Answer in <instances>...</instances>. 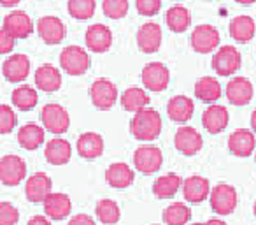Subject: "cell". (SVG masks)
Instances as JSON below:
<instances>
[{
	"mask_svg": "<svg viewBox=\"0 0 256 225\" xmlns=\"http://www.w3.org/2000/svg\"><path fill=\"white\" fill-rule=\"evenodd\" d=\"M60 65L67 74L82 76L92 65L90 55L81 46H67L60 53Z\"/></svg>",
	"mask_w": 256,
	"mask_h": 225,
	"instance_id": "3957f363",
	"label": "cell"
},
{
	"mask_svg": "<svg viewBox=\"0 0 256 225\" xmlns=\"http://www.w3.org/2000/svg\"><path fill=\"white\" fill-rule=\"evenodd\" d=\"M37 32L39 37L46 44H58L65 39V25L60 18L56 16H42V18L37 22Z\"/></svg>",
	"mask_w": 256,
	"mask_h": 225,
	"instance_id": "e0dca14e",
	"label": "cell"
},
{
	"mask_svg": "<svg viewBox=\"0 0 256 225\" xmlns=\"http://www.w3.org/2000/svg\"><path fill=\"white\" fill-rule=\"evenodd\" d=\"M130 132L139 141H154L162 132V116L153 107H144L130 122Z\"/></svg>",
	"mask_w": 256,
	"mask_h": 225,
	"instance_id": "6da1fadb",
	"label": "cell"
},
{
	"mask_svg": "<svg viewBox=\"0 0 256 225\" xmlns=\"http://www.w3.org/2000/svg\"><path fill=\"white\" fill-rule=\"evenodd\" d=\"M252 85L248 78H234L230 83L226 85V99L230 100V104L234 106H246V104L251 102L252 99Z\"/></svg>",
	"mask_w": 256,
	"mask_h": 225,
	"instance_id": "603a6c76",
	"label": "cell"
},
{
	"mask_svg": "<svg viewBox=\"0 0 256 225\" xmlns=\"http://www.w3.org/2000/svg\"><path fill=\"white\" fill-rule=\"evenodd\" d=\"M44 213L50 220H65L72 211V200L67 193L51 192L44 199Z\"/></svg>",
	"mask_w": 256,
	"mask_h": 225,
	"instance_id": "2e32d148",
	"label": "cell"
},
{
	"mask_svg": "<svg viewBox=\"0 0 256 225\" xmlns=\"http://www.w3.org/2000/svg\"><path fill=\"white\" fill-rule=\"evenodd\" d=\"M153 225H160V223H153Z\"/></svg>",
	"mask_w": 256,
	"mask_h": 225,
	"instance_id": "816d5d0a",
	"label": "cell"
},
{
	"mask_svg": "<svg viewBox=\"0 0 256 225\" xmlns=\"http://www.w3.org/2000/svg\"><path fill=\"white\" fill-rule=\"evenodd\" d=\"M37 92L32 88V86H18V88L12 92V104L18 107L20 111H30L37 106Z\"/></svg>",
	"mask_w": 256,
	"mask_h": 225,
	"instance_id": "d590c367",
	"label": "cell"
},
{
	"mask_svg": "<svg viewBox=\"0 0 256 225\" xmlns=\"http://www.w3.org/2000/svg\"><path fill=\"white\" fill-rule=\"evenodd\" d=\"M2 74L9 83H22L30 74V60L26 55H12L2 65Z\"/></svg>",
	"mask_w": 256,
	"mask_h": 225,
	"instance_id": "ac0fdd59",
	"label": "cell"
},
{
	"mask_svg": "<svg viewBox=\"0 0 256 225\" xmlns=\"http://www.w3.org/2000/svg\"><path fill=\"white\" fill-rule=\"evenodd\" d=\"M86 46L93 53H106L109 51L110 44H112V32L109 27L102 25V23H95L92 25L84 34Z\"/></svg>",
	"mask_w": 256,
	"mask_h": 225,
	"instance_id": "5bb4252c",
	"label": "cell"
},
{
	"mask_svg": "<svg viewBox=\"0 0 256 225\" xmlns=\"http://www.w3.org/2000/svg\"><path fill=\"white\" fill-rule=\"evenodd\" d=\"M204 225H226V221L220 220V218H210V220H207Z\"/></svg>",
	"mask_w": 256,
	"mask_h": 225,
	"instance_id": "bcb514c9",
	"label": "cell"
},
{
	"mask_svg": "<svg viewBox=\"0 0 256 225\" xmlns=\"http://www.w3.org/2000/svg\"><path fill=\"white\" fill-rule=\"evenodd\" d=\"M209 200H210V207L216 211L221 216H226L232 214L237 207V190L234 188L228 183H220L214 188H210L209 193Z\"/></svg>",
	"mask_w": 256,
	"mask_h": 225,
	"instance_id": "7a4b0ae2",
	"label": "cell"
},
{
	"mask_svg": "<svg viewBox=\"0 0 256 225\" xmlns=\"http://www.w3.org/2000/svg\"><path fill=\"white\" fill-rule=\"evenodd\" d=\"M195 97L202 102H216L221 97V85L212 76H204L195 83Z\"/></svg>",
	"mask_w": 256,
	"mask_h": 225,
	"instance_id": "1f68e13d",
	"label": "cell"
},
{
	"mask_svg": "<svg viewBox=\"0 0 256 225\" xmlns=\"http://www.w3.org/2000/svg\"><path fill=\"white\" fill-rule=\"evenodd\" d=\"M2 29L12 39H26L34 32V23L25 11H12L4 18V27Z\"/></svg>",
	"mask_w": 256,
	"mask_h": 225,
	"instance_id": "8fae6325",
	"label": "cell"
},
{
	"mask_svg": "<svg viewBox=\"0 0 256 225\" xmlns=\"http://www.w3.org/2000/svg\"><path fill=\"white\" fill-rule=\"evenodd\" d=\"M137 13L142 16H154L160 13L162 0H136Z\"/></svg>",
	"mask_w": 256,
	"mask_h": 225,
	"instance_id": "60d3db41",
	"label": "cell"
},
{
	"mask_svg": "<svg viewBox=\"0 0 256 225\" xmlns=\"http://www.w3.org/2000/svg\"><path fill=\"white\" fill-rule=\"evenodd\" d=\"M228 32H230L232 39L237 41V43H249V41L254 37L256 32V25L254 20L251 16H235L230 22V27H228Z\"/></svg>",
	"mask_w": 256,
	"mask_h": 225,
	"instance_id": "83f0119b",
	"label": "cell"
},
{
	"mask_svg": "<svg viewBox=\"0 0 256 225\" xmlns=\"http://www.w3.org/2000/svg\"><path fill=\"white\" fill-rule=\"evenodd\" d=\"M51 192H53V181L46 172H36L26 179L25 195L30 202H44V199Z\"/></svg>",
	"mask_w": 256,
	"mask_h": 225,
	"instance_id": "4fadbf2b",
	"label": "cell"
},
{
	"mask_svg": "<svg viewBox=\"0 0 256 225\" xmlns=\"http://www.w3.org/2000/svg\"><path fill=\"white\" fill-rule=\"evenodd\" d=\"M256 148V137L251 130L248 129H237L228 137V150L235 157H249Z\"/></svg>",
	"mask_w": 256,
	"mask_h": 225,
	"instance_id": "ffe728a7",
	"label": "cell"
},
{
	"mask_svg": "<svg viewBox=\"0 0 256 225\" xmlns=\"http://www.w3.org/2000/svg\"><path fill=\"white\" fill-rule=\"evenodd\" d=\"M14 39L6 32L4 29H0V55H8L14 50Z\"/></svg>",
	"mask_w": 256,
	"mask_h": 225,
	"instance_id": "b9f144b4",
	"label": "cell"
},
{
	"mask_svg": "<svg viewBox=\"0 0 256 225\" xmlns=\"http://www.w3.org/2000/svg\"><path fill=\"white\" fill-rule=\"evenodd\" d=\"M95 213H96V218H98L102 223H107V225L118 223L121 218L120 206H118V202H114L112 199H100L98 202H96Z\"/></svg>",
	"mask_w": 256,
	"mask_h": 225,
	"instance_id": "e575fe53",
	"label": "cell"
},
{
	"mask_svg": "<svg viewBox=\"0 0 256 225\" xmlns=\"http://www.w3.org/2000/svg\"><path fill=\"white\" fill-rule=\"evenodd\" d=\"M42 127L51 134H65L70 125V116L60 104H46L40 111Z\"/></svg>",
	"mask_w": 256,
	"mask_h": 225,
	"instance_id": "277c9868",
	"label": "cell"
},
{
	"mask_svg": "<svg viewBox=\"0 0 256 225\" xmlns=\"http://www.w3.org/2000/svg\"><path fill=\"white\" fill-rule=\"evenodd\" d=\"M212 69L218 72L220 76H232L240 69L242 64V57L238 53V50L235 46H221L216 51V55L212 57Z\"/></svg>",
	"mask_w": 256,
	"mask_h": 225,
	"instance_id": "ba28073f",
	"label": "cell"
},
{
	"mask_svg": "<svg viewBox=\"0 0 256 225\" xmlns=\"http://www.w3.org/2000/svg\"><path fill=\"white\" fill-rule=\"evenodd\" d=\"M78 153L86 160L98 158L104 153V137L96 132H84L78 139Z\"/></svg>",
	"mask_w": 256,
	"mask_h": 225,
	"instance_id": "4316f807",
	"label": "cell"
},
{
	"mask_svg": "<svg viewBox=\"0 0 256 225\" xmlns=\"http://www.w3.org/2000/svg\"><path fill=\"white\" fill-rule=\"evenodd\" d=\"M251 127H252V134H256V109L252 111L251 115Z\"/></svg>",
	"mask_w": 256,
	"mask_h": 225,
	"instance_id": "7dc6e473",
	"label": "cell"
},
{
	"mask_svg": "<svg viewBox=\"0 0 256 225\" xmlns=\"http://www.w3.org/2000/svg\"><path fill=\"white\" fill-rule=\"evenodd\" d=\"M182 186V179L179 174L174 172H167V174L160 176L156 181L153 183V193L158 199H170L178 193V190Z\"/></svg>",
	"mask_w": 256,
	"mask_h": 225,
	"instance_id": "f1b7e54d",
	"label": "cell"
},
{
	"mask_svg": "<svg viewBox=\"0 0 256 225\" xmlns=\"http://www.w3.org/2000/svg\"><path fill=\"white\" fill-rule=\"evenodd\" d=\"M20 220V211L8 200L0 202V225H16Z\"/></svg>",
	"mask_w": 256,
	"mask_h": 225,
	"instance_id": "ab89813d",
	"label": "cell"
},
{
	"mask_svg": "<svg viewBox=\"0 0 256 225\" xmlns=\"http://www.w3.org/2000/svg\"><path fill=\"white\" fill-rule=\"evenodd\" d=\"M95 0H68V15L76 20H90L95 15Z\"/></svg>",
	"mask_w": 256,
	"mask_h": 225,
	"instance_id": "8d00e7d4",
	"label": "cell"
},
{
	"mask_svg": "<svg viewBox=\"0 0 256 225\" xmlns=\"http://www.w3.org/2000/svg\"><path fill=\"white\" fill-rule=\"evenodd\" d=\"M36 85L39 90L48 93H53L60 90L62 86V74L54 65L44 64L36 71Z\"/></svg>",
	"mask_w": 256,
	"mask_h": 225,
	"instance_id": "484cf974",
	"label": "cell"
},
{
	"mask_svg": "<svg viewBox=\"0 0 256 225\" xmlns=\"http://www.w3.org/2000/svg\"><path fill=\"white\" fill-rule=\"evenodd\" d=\"M16 4H20V0H0V6L4 8H14Z\"/></svg>",
	"mask_w": 256,
	"mask_h": 225,
	"instance_id": "f6af8a7d",
	"label": "cell"
},
{
	"mask_svg": "<svg viewBox=\"0 0 256 225\" xmlns=\"http://www.w3.org/2000/svg\"><path fill=\"white\" fill-rule=\"evenodd\" d=\"M162 164H164V155L154 144H142L134 153V165L142 174H153L162 167Z\"/></svg>",
	"mask_w": 256,
	"mask_h": 225,
	"instance_id": "8992f818",
	"label": "cell"
},
{
	"mask_svg": "<svg viewBox=\"0 0 256 225\" xmlns=\"http://www.w3.org/2000/svg\"><path fill=\"white\" fill-rule=\"evenodd\" d=\"M174 144L179 153L186 155V157H193L202 150L204 139L198 130L193 127H179L174 137Z\"/></svg>",
	"mask_w": 256,
	"mask_h": 225,
	"instance_id": "30bf717a",
	"label": "cell"
},
{
	"mask_svg": "<svg viewBox=\"0 0 256 225\" xmlns=\"http://www.w3.org/2000/svg\"><path fill=\"white\" fill-rule=\"evenodd\" d=\"M28 225H51V220L42 214H36L28 220Z\"/></svg>",
	"mask_w": 256,
	"mask_h": 225,
	"instance_id": "ee69618b",
	"label": "cell"
},
{
	"mask_svg": "<svg viewBox=\"0 0 256 225\" xmlns=\"http://www.w3.org/2000/svg\"><path fill=\"white\" fill-rule=\"evenodd\" d=\"M165 22H167L168 29L176 34H181L188 30L192 25V13L184 8V6H172L165 15Z\"/></svg>",
	"mask_w": 256,
	"mask_h": 225,
	"instance_id": "d6a6232c",
	"label": "cell"
},
{
	"mask_svg": "<svg viewBox=\"0 0 256 225\" xmlns=\"http://www.w3.org/2000/svg\"><path fill=\"white\" fill-rule=\"evenodd\" d=\"M44 157L51 165H65L68 164L72 157V146L68 141L62 139V137H54V139L48 141L46 150H44Z\"/></svg>",
	"mask_w": 256,
	"mask_h": 225,
	"instance_id": "d4e9b609",
	"label": "cell"
},
{
	"mask_svg": "<svg viewBox=\"0 0 256 225\" xmlns=\"http://www.w3.org/2000/svg\"><path fill=\"white\" fill-rule=\"evenodd\" d=\"M18 123V116L8 104H0V134H9Z\"/></svg>",
	"mask_w": 256,
	"mask_h": 225,
	"instance_id": "f35d334b",
	"label": "cell"
},
{
	"mask_svg": "<svg viewBox=\"0 0 256 225\" xmlns=\"http://www.w3.org/2000/svg\"><path fill=\"white\" fill-rule=\"evenodd\" d=\"M170 81V71L162 62H150L142 69V83L151 92H164Z\"/></svg>",
	"mask_w": 256,
	"mask_h": 225,
	"instance_id": "9c48e42d",
	"label": "cell"
},
{
	"mask_svg": "<svg viewBox=\"0 0 256 225\" xmlns=\"http://www.w3.org/2000/svg\"><path fill=\"white\" fill-rule=\"evenodd\" d=\"M190 220H192V209L184 202H174L164 211L165 225H186Z\"/></svg>",
	"mask_w": 256,
	"mask_h": 225,
	"instance_id": "836d02e7",
	"label": "cell"
},
{
	"mask_svg": "<svg viewBox=\"0 0 256 225\" xmlns=\"http://www.w3.org/2000/svg\"><path fill=\"white\" fill-rule=\"evenodd\" d=\"M237 4H242V6H251V4H254L256 0H235Z\"/></svg>",
	"mask_w": 256,
	"mask_h": 225,
	"instance_id": "c3c4849f",
	"label": "cell"
},
{
	"mask_svg": "<svg viewBox=\"0 0 256 225\" xmlns=\"http://www.w3.org/2000/svg\"><path fill=\"white\" fill-rule=\"evenodd\" d=\"M220 44V32L212 25H198L192 32V48L196 53H210Z\"/></svg>",
	"mask_w": 256,
	"mask_h": 225,
	"instance_id": "7c38bea8",
	"label": "cell"
},
{
	"mask_svg": "<svg viewBox=\"0 0 256 225\" xmlns=\"http://www.w3.org/2000/svg\"><path fill=\"white\" fill-rule=\"evenodd\" d=\"M190 225H204V223H190Z\"/></svg>",
	"mask_w": 256,
	"mask_h": 225,
	"instance_id": "f907efd6",
	"label": "cell"
},
{
	"mask_svg": "<svg viewBox=\"0 0 256 225\" xmlns=\"http://www.w3.org/2000/svg\"><path fill=\"white\" fill-rule=\"evenodd\" d=\"M150 95L144 92L142 88H126L120 97V102L123 106V109L130 111V113H139L140 109L150 106Z\"/></svg>",
	"mask_w": 256,
	"mask_h": 225,
	"instance_id": "f546056e",
	"label": "cell"
},
{
	"mask_svg": "<svg viewBox=\"0 0 256 225\" xmlns=\"http://www.w3.org/2000/svg\"><path fill=\"white\" fill-rule=\"evenodd\" d=\"M26 162L18 155H6L0 158V183L6 186H16L25 179Z\"/></svg>",
	"mask_w": 256,
	"mask_h": 225,
	"instance_id": "5b68a950",
	"label": "cell"
},
{
	"mask_svg": "<svg viewBox=\"0 0 256 225\" xmlns=\"http://www.w3.org/2000/svg\"><path fill=\"white\" fill-rule=\"evenodd\" d=\"M104 15L110 20H121L128 13V0H104Z\"/></svg>",
	"mask_w": 256,
	"mask_h": 225,
	"instance_id": "74e56055",
	"label": "cell"
},
{
	"mask_svg": "<svg viewBox=\"0 0 256 225\" xmlns=\"http://www.w3.org/2000/svg\"><path fill=\"white\" fill-rule=\"evenodd\" d=\"M167 113H168V118H170L172 122L186 123L188 120H192L193 113H195V104H193V100L190 99V97L176 95L168 100Z\"/></svg>",
	"mask_w": 256,
	"mask_h": 225,
	"instance_id": "cb8c5ba5",
	"label": "cell"
},
{
	"mask_svg": "<svg viewBox=\"0 0 256 225\" xmlns=\"http://www.w3.org/2000/svg\"><path fill=\"white\" fill-rule=\"evenodd\" d=\"M90 97L95 107L102 111H107L116 104L118 100V88L110 79L98 78L90 86Z\"/></svg>",
	"mask_w": 256,
	"mask_h": 225,
	"instance_id": "52a82bcc",
	"label": "cell"
},
{
	"mask_svg": "<svg viewBox=\"0 0 256 225\" xmlns=\"http://www.w3.org/2000/svg\"><path fill=\"white\" fill-rule=\"evenodd\" d=\"M67 225H96L95 220H93L90 214L86 213H78L76 216H72L70 220H68Z\"/></svg>",
	"mask_w": 256,
	"mask_h": 225,
	"instance_id": "7bdbcfd3",
	"label": "cell"
},
{
	"mask_svg": "<svg viewBox=\"0 0 256 225\" xmlns=\"http://www.w3.org/2000/svg\"><path fill=\"white\" fill-rule=\"evenodd\" d=\"M137 44L144 53H156L162 46V27L150 22L137 30Z\"/></svg>",
	"mask_w": 256,
	"mask_h": 225,
	"instance_id": "44dd1931",
	"label": "cell"
},
{
	"mask_svg": "<svg viewBox=\"0 0 256 225\" xmlns=\"http://www.w3.org/2000/svg\"><path fill=\"white\" fill-rule=\"evenodd\" d=\"M228 122H230V113L220 104L209 106L202 115V123L209 134H221L228 127Z\"/></svg>",
	"mask_w": 256,
	"mask_h": 225,
	"instance_id": "d6986e66",
	"label": "cell"
},
{
	"mask_svg": "<svg viewBox=\"0 0 256 225\" xmlns=\"http://www.w3.org/2000/svg\"><path fill=\"white\" fill-rule=\"evenodd\" d=\"M210 193V183L207 178L198 174H193L182 181V195L188 202L200 204L206 199H209Z\"/></svg>",
	"mask_w": 256,
	"mask_h": 225,
	"instance_id": "9a60e30c",
	"label": "cell"
},
{
	"mask_svg": "<svg viewBox=\"0 0 256 225\" xmlns=\"http://www.w3.org/2000/svg\"><path fill=\"white\" fill-rule=\"evenodd\" d=\"M136 179V172L126 162H114L106 169V181L112 188H128Z\"/></svg>",
	"mask_w": 256,
	"mask_h": 225,
	"instance_id": "7402d4cb",
	"label": "cell"
},
{
	"mask_svg": "<svg viewBox=\"0 0 256 225\" xmlns=\"http://www.w3.org/2000/svg\"><path fill=\"white\" fill-rule=\"evenodd\" d=\"M18 143L22 148L28 151H34L44 143V129L37 123H26L20 129L18 132Z\"/></svg>",
	"mask_w": 256,
	"mask_h": 225,
	"instance_id": "4dcf8cb0",
	"label": "cell"
},
{
	"mask_svg": "<svg viewBox=\"0 0 256 225\" xmlns=\"http://www.w3.org/2000/svg\"><path fill=\"white\" fill-rule=\"evenodd\" d=\"M252 211H254V216H256V202H254V207H252Z\"/></svg>",
	"mask_w": 256,
	"mask_h": 225,
	"instance_id": "681fc988",
	"label": "cell"
}]
</instances>
